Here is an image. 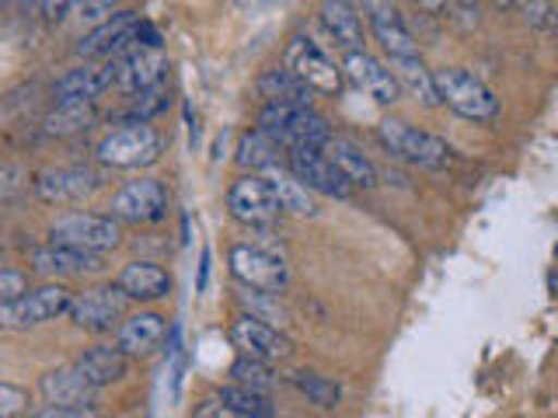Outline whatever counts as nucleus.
I'll list each match as a JSON object with an SVG mask.
<instances>
[{"label": "nucleus", "mask_w": 558, "mask_h": 418, "mask_svg": "<svg viewBox=\"0 0 558 418\" xmlns=\"http://www.w3.org/2000/svg\"><path fill=\"white\" fill-rule=\"evenodd\" d=\"M258 133H266L276 147H290V150H325L331 139L328 119L318 115L304 104H262L258 109Z\"/></svg>", "instance_id": "nucleus-1"}, {"label": "nucleus", "mask_w": 558, "mask_h": 418, "mask_svg": "<svg viewBox=\"0 0 558 418\" xmlns=\"http://www.w3.org/2000/svg\"><path fill=\"white\" fill-rule=\"evenodd\" d=\"M433 81H436L440 104H447V109H453L458 115L471 122H493L499 115V98L488 91V84L471 74V70L440 66V70H433Z\"/></svg>", "instance_id": "nucleus-2"}, {"label": "nucleus", "mask_w": 558, "mask_h": 418, "mask_svg": "<svg viewBox=\"0 0 558 418\" xmlns=\"http://www.w3.org/2000/svg\"><path fill=\"white\" fill-rule=\"evenodd\" d=\"M377 136L395 157L418 168H447L453 161V150L444 136L409 126V122H401V119H384L377 126Z\"/></svg>", "instance_id": "nucleus-3"}, {"label": "nucleus", "mask_w": 558, "mask_h": 418, "mask_svg": "<svg viewBox=\"0 0 558 418\" xmlns=\"http://www.w3.org/2000/svg\"><path fill=\"white\" fill-rule=\"evenodd\" d=\"M70 304H74V296H70V290H63L57 283L28 290L22 296H14V300H0V331L39 328V324H46L52 318H60V314H66Z\"/></svg>", "instance_id": "nucleus-4"}, {"label": "nucleus", "mask_w": 558, "mask_h": 418, "mask_svg": "<svg viewBox=\"0 0 558 418\" xmlns=\"http://www.w3.org/2000/svg\"><path fill=\"white\" fill-rule=\"evenodd\" d=\"M122 231L112 217H95V213H66L49 226V244L60 248H74L87 255H101L119 248Z\"/></svg>", "instance_id": "nucleus-5"}, {"label": "nucleus", "mask_w": 558, "mask_h": 418, "mask_svg": "<svg viewBox=\"0 0 558 418\" xmlns=\"http://www.w3.org/2000/svg\"><path fill=\"white\" fill-rule=\"evenodd\" d=\"M231 272L248 290L269 293V296L287 290V283H290L287 258L272 248H266V244H234L231 248Z\"/></svg>", "instance_id": "nucleus-6"}, {"label": "nucleus", "mask_w": 558, "mask_h": 418, "mask_svg": "<svg viewBox=\"0 0 558 418\" xmlns=\"http://www.w3.org/2000/svg\"><path fill=\"white\" fill-rule=\"evenodd\" d=\"M283 63L296 81L311 87V91H322V95L342 91V66H336V60H331L311 35H296L287 46Z\"/></svg>", "instance_id": "nucleus-7"}, {"label": "nucleus", "mask_w": 558, "mask_h": 418, "mask_svg": "<svg viewBox=\"0 0 558 418\" xmlns=\"http://www.w3.org/2000/svg\"><path fill=\"white\" fill-rule=\"evenodd\" d=\"M161 157V136L150 126H122L98 144V161L109 168H147Z\"/></svg>", "instance_id": "nucleus-8"}, {"label": "nucleus", "mask_w": 558, "mask_h": 418, "mask_svg": "<svg viewBox=\"0 0 558 418\" xmlns=\"http://www.w3.org/2000/svg\"><path fill=\"white\" fill-rule=\"evenodd\" d=\"M168 217V188L157 179H136L112 196V220L157 223Z\"/></svg>", "instance_id": "nucleus-9"}, {"label": "nucleus", "mask_w": 558, "mask_h": 418, "mask_svg": "<svg viewBox=\"0 0 558 418\" xmlns=\"http://www.w3.org/2000/svg\"><path fill=\"white\" fill-rule=\"evenodd\" d=\"M227 209H231L234 220L248 226H269L283 213L269 179H258V174H248V179L231 185V192H227Z\"/></svg>", "instance_id": "nucleus-10"}, {"label": "nucleus", "mask_w": 558, "mask_h": 418, "mask_svg": "<svg viewBox=\"0 0 558 418\" xmlns=\"http://www.w3.org/2000/svg\"><path fill=\"white\" fill-rule=\"evenodd\" d=\"M101 188V174L87 164H70V168H49L35 179V196L49 206H70L87 196H95Z\"/></svg>", "instance_id": "nucleus-11"}, {"label": "nucleus", "mask_w": 558, "mask_h": 418, "mask_svg": "<svg viewBox=\"0 0 558 418\" xmlns=\"http://www.w3.org/2000/svg\"><path fill=\"white\" fill-rule=\"evenodd\" d=\"M290 171L307 192H318V196H328V199L353 196V185H349L345 174L328 161L325 150H311V147L290 150Z\"/></svg>", "instance_id": "nucleus-12"}, {"label": "nucleus", "mask_w": 558, "mask_h": 418, "mask_svg": "<svg viewBox=\"0 0 558 418\" xmlns=\"http://www.w3.org/2000/svg\"><path fill=\"white\" fill-rule=\"evenodd\" d=\"M126 304H130L126 293L119 286H95V290L77 293L66 314L84 331H109L122 314H126Z\"/></svg>", "instance_id": "nucleus-13"}, {"label": "nucleus", "mask_w": 558, "mask_h": 418, "mask_svg": "<svg viewBox=\"0 0 558 418\" xmlns=\"http://www.w3.org/2000/svg\"><path fill=\"white\" fill-rule=\"evenodd\" d=\"M231 342L241 356H252L262 362H276V359L293 356V342L283 335V331L272 324H262V321L248 318V314H241V318L231 324Z\"/></svg>", "instance_id": "nucleus-14"}, {"label": "nucleus", "mask_w": 558, "mask_h": 418, "mask_svg": "<svg viewBox=\"0 0 558 418\" xmlns=\"http://www.w3.org/2000/svg\"><path fill=\"white\" fill-rule=\"evenodd\" d=\"M140 17L136 11H116L112 17H105V22L92 32V35H84L77 52L87 60H98V57H109L116 60L119 52H126L136 46V28H140Z\"/></svg>", "instance_id": "nucleus-15"}, {"label": "nucleus", "mask_w": 558, "mask_h": 418, "mask_svg": "<svg viewBox=\"0 0 558 418\" xmlns=\"http://www.w3.org/2000/svg\"><path fill=\"white\" fill-rule=\"evenodd\" d=\"M116 81H119L116 60L84 63V66L70 70V74H63L57 81V87H52V98H57V104H84V101H95L98 95L109 91Z\"/></svg>", "instance_id": "nucleus-16"}, {"label": "nucleus", "mask_w": 558, "mask_h": 418, "mask_svg": "<svg viewBox=\"0 0 558 418\" xmlns=\"http://www.w3.org/2000/svg\"><path fill=\"white\" fill-rule=\"evenodd\" d=\"M342 74L353 81L363 95H371L377 104H395L401 98V84L395 81L391 66H384L371 52H349L342 63Z\"/></svg>", "instance_id": "nucleus-17"}, {"label": "nucleus", "mask_w": 558, "mask_h": 418, "mask_svg": "<svg viewBox=\"0 0 558 418\" xmlns=\"http://www.w3.org/2000/svg\"><path fill=\"white\" fill-rule=\"evenodd\" d=\"M119 66V87L122 91L144 95L150 87L165 84V70H168V57L165 49H150V46H133L116 60Z\"/></svg>", "instance_id": "nucleus-18"}, {"label": "nucleus", "mask_w": 558, "mask_h": 418, "mask_svg": "<svg viewBox=\"0 0 558 418\" xmlns=\"http://www.w3.org/2000/svg\"><path fill=\"white\" fill-rule=\"evenodd\" d=\"M371 11V28L377 35V42L384 46L391 60H409L418 57V42L412 28L405 25V14H401L395 4H366Z\"/></svg>", "instance_id": "nucleus-19"}, {"label": "nucleus", "mask_w": 558, "mask_h": 418, "mask_svg": "<svg viewBox=\"0 0 558 418\" xmlns=\"http://www.w3.org/2000/svg\"><path fill=\"white\" fill-rule=\"evenodd\" d=\"M116 286L126 293V300L150 304V300H165L171 293V275L161 266H154V261H130L119 272Z\"/></svg>", "instance_id": "nucleus-20"}, {"label": "nucleus", "mask_w": 558, "mask_h": 418, "mask_svg": "<svg viewBox=\"0 0 558 418\" xmlns=\"http://www.w3.org/2000/svg\"><path fill=\"white\" fill-rule=\"evenodd\" d=\"M168 335V318L157 310H140L133 318L122 321L116 348L126 356H147L150 348Z\"/></svg>", "instance_id": "nucleus-21"}, {"label": "nucleus", "mask_w": 558, "mask_h": 418, "mask_svg": "<svg viewBox=\"0 0 558 418\" xmlns=\"http://www.w3.org/2000/svg\"><path fill=\"white\" fill-rule=\"evenodd\" d=\"M43 394L49 405H70V408H92L95 405V388L84 380V373L74 366H60L43 377Z\"/></svg>", "instance_id": "nucleus-22"}, {"label": "nucleus", "mask_w": 558, "mask_h": 418, "mask_svg": "<svg viewBox=\"0 0 558 418\" xmlns=\"http://www.w3.org/2000/svg\"><path fill=\"white\" fill-rule=\"evenodd\" d=\"M325 157L345 174V182L353 185V188H374L377 185V168H374V161L353 144V139L331 136L328 144H325Z\"/></svg>", "instance_id": "nucleus-23"}, {"label": "nucleus", "mask_w": 558, "mask_h": 418, "mask_svg": "<svg viewBox=\"0 0 558 418\" xmlns=\"http://www.w3.org/2000/svg\"><path fill=\"white\" fill-rule=\"evenodd\" d=\"M322 25L325 32L336 39L339 49H345V57L349 52H363L366 46V32H363V17L356 14L353 4H336V0H328V4H322Z\"/></svg>", "instance_id": "nucleus-24"}, {"label": "nucleus", "mask_w": 558, "mask_h": 418, "mask_svg": "<svg viewBox=\"0 0 558 418\" xmlns=\"http://www.w3.org/2000/svg\"><path fill=\"white\" fill-rule=\"evenodd\" d=\"M77 370L84 373V380L92 383L95 391H101V388H109V383H119L126 377L130 356L119 353V348H109V345H95L77 359Z\"/></svg>", "instance_id": "nucleus-25"}, {"label": "nucleus", "mask_w": 558, "mask_h": 418, "mask_svg": "<svg viewBox=\"0 0 558 418\" xmlns=\"http://www.w3.org/2000/svg\"><path fill=\"white\" fill-rule=\"evenodd\" d=\"M32 266L43 275H77L101 269V255H87L74 248H60V244H46V248L32 251Z\"/></svg>", "instance_id": "nucleus-26"}, {"label": "nucleus", "mask_w": 558, "mask_h": 418, "mask_svg": "<svg viewBox=\"0 0 558 418\" xmlns=\"http://www.w3.org/2000/svg\"><path fill=\"white\" fill-rule=\"evenodd\" d=\"M255 91L258 98H266V104H304V109H311V87L296 81L287 66L266 70L255 81Z\"/></svg>", "instance_id": "nucleus-27"}, {"label": "nucleus", "mask_w": 558, "mask_h": 418, "mask_svg": "<svg viewBox=\"0 0 558 418\" xmlns=\"http://www.w3.org/2000/svg\"><path fill=\"white\" fill-rule=\"evenodd\" d=\"M391 74L401 87L426 104V109H436L440 104V95H436V81H433V70H426L423 57H409V60H391Z\"/></svg>", "instance_id": "nucleus-28"}, {"label": "nucleus", "mask_w": 558, "mask_h": 418, "mask_svg": "<svg viewBox=\"0 0 558 418\" xmlns=\"http://www.w3.org/2000/svg\"><path fill=\"white\" fill-rule=\"evenodd\" d=\"M217 401L234 418H276V405H272V397L266 391H252V388H238V383H227V388H220Z\"/></svg>", "instance_id": "nucleus-29"}, {"label": "nucleus", "mask_w": 558, "mask_h": 418, "mask_svg": "<svg viewBox=\"0 0 558 418\" xmlns=\"http://www.w3.org/2000/svg\"><path fill=\"white\" fill-rule=\"evenodd\" d=\"M269 185L276 192L279 206H283V213H296V217H318V202H314L311 192L293 179V174H283V171H272L269 174Z\"/></svg>", "instance_id": "nucleus-30"}, {"label": "nucleus", "mask_w": 558, "mask_h": 418, "mask_svg": "<svg viewBox=\"0 0 558 418\" xmlns=\"http://www.w3.org/2000/svg\"><path fill=\"white\" fill-rule=\"evenodd\" d=\"M279 161V147L272 144V139L266 133H244L238 139V164L241 168H252V171H266V168H276Z\"/></svg>", "instance_id": "nucleus-31"}, {"label": "nucleus", "mask_w": 558, "mask_h": 418, "mask_svg": "<svg viewBox=\"0 0 558 418\" xmlns=\"http://www.w3.org/2000/svg\"><path fill=\"white\" fill-rule=\"evenodd\" d=\"M290 383H293V388L311 401V405H318V408H336V405H339V397H342L339 383H331L328 377L311 373V370L293 373V377H290Z\"/></svg>", "instance_id": "nucleus-32"}, {"label": "nucleus", "mask_w": 558, "mask_h": 418, "mask_svg": "<svg viewBox=\"0 0 558 418\" xmlns=\"http://www.w3.org/2000/svg\"><path fill=\"white\" fill-rule=\"evenodd\" d=\"M231 377H234L238 388H252V391H266L276 383L272 366L262 362V359H252V356H238L231 366Z\"/></svg>", "instance_id": "nucleus-33"}, {"label": "nucleus", "mask_w": 558, "mask_h": 418, "mask_svg": "<svg viewBox=\"0 0 558 418\" xmlns=\"http://www.w3.org/2000/svg\"><path fill=\"white\" fill-rule=\"evenodd\" d=\"M92 101L84 104H57V112L46 119V130L49 133H77V130H87V122H92Z\"/></svg>", "instance_id": "nucleus-34"}, {"label": "nucleus", "mask_w": 558, "mask_h": 418, "mask_svg": "<svg viewBox=\"0 0 558 418\" xmlns=\"http://www.w3.org/2000/svg\"><path fill=\"white\" fill-rule=\"evenodd\" d=\"M168 109V87L165 84H157V87H150V91H144L136 98V104H133V126H147V119H154L157 112H165Z\"/></svg>", "instance_id": "nucleus-35"}, {"label": "nucleus", "mask_w": 558, "mask_h": 418, "mask_svg": "<svg viewBox=\"0 0 558 418\" xmlns=\"http://www.w3.org/2000/svg\"><path fill=\"white\" fill-rule=\"evenodd\" d=\"M244 304L252 307L248 318H255V321H262V324H272V321L283 324V321H287V310L279 307L269 293H252V296H244ZM272 328H276V324H272Z\"/></svg>", "instance_id": "nucleus-36"}, {"label": "nucleus", "mask_w": 558, "mask_h": 418, "mask_svg": "<svg viewBox=\"0 0 558 418\" xmlns=\"http://www.w3.org/2000/svg\"><path fill=\"white\" fill-rule=\"evenodd\" d=\"M28 411V391H22L17 383L0 380V418H17Z\"/></svg>", "instance_id": "nucleus-37"}, {"label": "nucleus", "mask_w": 558, "mask_h": 418, "mask_svg": "<svg viewBox=\"0 0 558 418\" xmlns=\"http://www.w3.org/2000/svg\"><path fill=\"white\" fill-rule=\"evenodd\" d=\"M523 17H527V25H534V28H545V32L558 28V8L555 4H527L523 8Z\"/></svg>", "instance_id": "nucleus-38"}, {"label": "nucleus", "mask_w": 558, "mask_h": 418, "mask_svg": "<svg viewBox=\"0 0 558 418\" xmlns=\"http://www.w3.org/2000/svg\"><path fill=\"white\" fill-rule=\"evenodd\" d=\"M22 293H28V275L17 269H0V300H14Z\"/></svg>", "instance_id": "nucleus-39"}, {"label": "nucleus", "mask_w": 558, "mask_h": 418, "mask_svg": "<svg viewBox=\"0 0 558 418\" xmlns=\"http://www.w3.org/2000/svg\"><path fill=\"white\" fill-rule=\"evenodd\" d=\"M28 418H98L95 408H70V405H46L43 411H32Z\"/></svg>", "instance_id": "nucleus-40"}, {"label": "nucleus", "mask_w": 558, "mask_h": 418, "mask_svg": "<svg viewBox=\"0 0 558 418\" xmlns=\"http://www.w3.org/2000/svg\"><path fill=\"white\" fill-rule=\"evenodd\" d=\"M32 11H46L49 22H63L66 11H70V4H32Z\"/></svg>", "instance_id": "nucleus-41"}, {"label": "nucleus", "mask_w": 558, "mask_h": 418, "mask_svg": "<svg viewBox=\"0 0 558 418\" xmlns=\"http://www.w3.org/2000/svg\"><path fill=\"white\" fill-rule=\"evenodd\" d=\"M77 11H81L84 17H101V14H109V17H112V14H116L112 4H81Z\"/></svg>", "instance_id": "nucleus-42"}, {"label": "nucleus", "mask_w": 558, "mask_h": 418, "mask_svg": "<svg viewBox=\"0 0 558 418\" xmlns=\"http://www.w3.org/2000/svg\"><path fill=\"white\" fill-rule=\"evenodd\" d=\"M206 275H209V251H203V269H199V290H206Z\"/></svg>", "instance_id": "nucleus-43"}, {"label": "nucleus", "mask_w": 558, "mask_h": 418, "mask_svg": "<svg viewBox=\"0 0 558 418\" xmlns=\"http://www.w3.org/2000/svg\"><path fill=\"white\" fill-rule=\"evenodd\" d=\"M0 258H4V241H0Z\"/></svg>", "instance_id": "nucleus-44"}]
</instances>
